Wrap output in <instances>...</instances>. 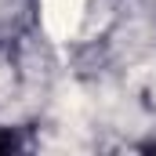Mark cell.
I'll return each instance as SVG.
<instances>
[{
  "label": "cell",
  "mask_w": 156,
  "mask_h": 156,
  "mask_svg": "<svg viewBox=\"0 0 156 156\" xmlns=\"http://www.w3.org/2000/svg\"><path fill=\"white\" fill-rule=\"evenodd\" d=\"M83 18V0H44V26L55 40H66Z\"/></svg>",
  "instance_id": "obj_1"
},
{
  "label": "cell",
  "mask_w": 156,
  "mask_h": 156,
  "mask_svg": "<svg viewBox=\"0 0 156 156\" xmlns=\"http://www.w3.org/2000/svg\"><path fill=\"white\" fill-rule=\"evenodd\" d=\"M7 87H11V73H7V69H4V66H0V94H4V91H7Z\"/></svg>",
  "instance_id": "obj_2"
}]
</instances>
